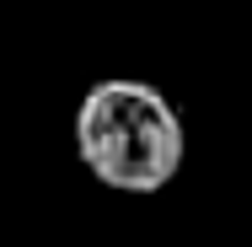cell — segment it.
Segmentation results:
<instances>
[{"mask_svg":"<svg viewBox=\"0 0 252 247\" xmlns=\"http://www.w3.org/2000/svg\"><path fill=\"white\" fill-rule=\"evenodd\" d=\"M183 118L145 81H102L75 107V156L118 194H156L183 167Z\"/></svg>","mask_w":252,"mask_h":247,"instance_id":"6da1fadb","label":"cell"}]
</instances>
